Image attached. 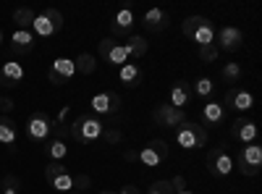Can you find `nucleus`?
<instances>
[{"label":"nucleus","mask_w":262,"mask_h":194,"mask_svg":"<svg viewBox=\"0 0 262 194\" xmlns=\"http://www.w3.org/2000/svg\"><path fill=\"white\" fill-rule=\"evenodd\" d=\"M176 132V144L184 147V149H200L207 144V132H205V126L200 123H194V121H184L181 126L173 128Z\"/></svg>","instance_id":"nucleus-3"},{"label":"nucleus","mask_w":262,"mask_h":194,"mask_svg":"<svg viewBox=\"0 0 262 194\" xmlns=\"http://www.w3.org/2000/svg\"><path fill=\"white\" fill-rule=\"evenodd\" d=\"M74 66H76V74H84V76H90L97 71V58L92 53H81L76 60H74Z\"/></svg>","instance_id":"nucleus-26"},{"label":"nucleus","mask_w":262,"mask_h":194,"mask_svg":"<svg viewBox=\"0 0 262 194\" xmlns=\"http://www.w3.org/2000/svg\"><path fill=\"white\" fill-rule=\"evenodd\" d=\"M60 29H63V16L55 8H45L32 21V34L34 37H45L48 39V37H55Z\"/></svg>","instance_id":"nucleus-4"},{"label":"nucleus","mask_w":262,"mask_h":194,"mask_svg":"<svg viewBox=\"0 0 262 194\" xmlns=\"http://www.w3.org/2000/svg\"><path fill=\"white\" fill-rule=\"evenodd\" d=\"M168 100H170L168 105H173V107H179V111H184V107L189 105V100H191V84H189L186 79H179V81L170 87Z\"/></svg>","instance_id":"nucleus-19"},{"label":"nucleus","mask_w":262,"mask_h":194,"mask_svg":"<svg viewBox=\"0 0 262 194\" xmlns=\"http://www.w3.org/2000/svg\"><path fill=\"white\" fill-rule=\"evenodd\" d=\"M3 194H18V179L16 176H6L3 179Z\"/></svg>","instance_id":"nucleus-35"},{"label":"nucleus","mask_w":262,"mask_h":194,"mask_svg":"<svg viewBox=\"0 0 262 194\" xmlns=\"http://www.w3.org/2000/svg\"><path fill=\"white\" fill-rule=\"evenodd\" d=\"M102 139H105V144H118V142H123V132L118 126H105Z\"/></svg>","instance_id":"nucleus-31"},{"label":"nucleus","mask_w":262,"mask_h":194,"mask_svg":"<svg viewBox=\"0 0 262 194\" xmlns=\"http://www.w3.org/2000/svg\"><path fill=\"white\" fill-rule=\"evenodd\" d=\"M24 81V66L16 60H8L0 66V84L3 87H18V84Z\"/></svg>","instance_id":"nucleus-18"},{"label":"nucleus","mask_w":262,"mask_h":194,"mask_svg":"<svg viewBox=\"0 0 262 194\" xmlns=\"http://www.w3.org/2000/svg\"><path fill=\"white\" fill-rule=\"evenodd\" d=\"M144 194H176V191H173L170 181H155V184H152Z\"/></svg>","instance_id":"nucleus-33"},{"label":"nucleus","mask_w":262,"mask_h":194,"mask_svg":"<svg viewBox=\"0 0 262 194\" xmlns=\"http://www.w3.org/2000/svg\"><path fill=\"white\" fill-rule=\"evenodd\" d=\"M168 158V144L163 139H149L139 153H137V160L147 168H158L163 165V160Z\"/></svg>","instance_id":"nucleus-8"},{"label":"nucleus","mask_w":262,"mask_h":194,"mask_svg":"<svg viewBox=\"0 0 262 194\" xmlns=\"http://www.w3.org/2000/svg\"><path fill=\"white\" fill-rule=\"evenodd\" d=\"M152 121L163 128H176L186 121V113L179 111V107H173V105H158L155 111H152Z\"/></svg>","instance_id":"nucleus-12"},{"label":"nucleus","mask_w":262,"mask_h":194,"mask_svg":"<svg viewBox=\"0 0 262 194\" xmlns=\"http://www.w3.org/2000/svg\"><path fill=\"white\" fill-rule=\"evenodd\" d=\"M223 107H233V111H252L254 107V95L249 92V90H238V87H233V90H228L226 92V102H223Z\"/></svg>","instance_id":"nucleus-16"},{"label":"nucleus","mask_w":262,"mask_h":194,"mask_svg":"<svg viewBox=\"0 0 262 194\" xmlns=\"http://www.w3.org/2000/svg\"><path fill=\"white\" fill-rule=\"evenodd\" d=\"M142 66H139V63H126V66H121L118 69V79H121V84H123V87H131V90H134V87H139V84H142Z\"/></svg>","instance_id":"nucleus-22"},{"label":"nucleus","mask_w":262,"mask_h":194,"mask_svg":"<svg viewBox=\"0 0 262 194\" xmlns=\"http://www.w3.org/2000/svg\"><path fill=\"white\" fill-rule=\"evenodd\" d=\"M123 158H126V160H137V149H126Z\"/></svg>","instance_id":"nucleus-39"},{"label":"nucleus","mask_w":262,"mask_h":194,"mask_svg":"<svg viewBox=\"0 0 262 194\" xmlns=\"http://www.w3.org/2000/svg\"><path fill=\"white\" fill-rule=\"evenodd\" d=\"M45 153L53 158V163H63V158L69 155V147H66L63 139H53V142L45 147Z\"/></svg>","instance_id":"nucleus-27"},{"label":"nucleus","mask_w":262,"mask_h":194,"mask_svg":"<svg viewBox=\"0 0 262 194\" xmlns=\"http://www.w3.org/2000/svg\"><path fill=\"white\" fill-rule=\"evenodd\" d=\"M181 32H184V37L196 42L200 48L215 45V27H212V21L205 18V16H189V18H184Z\"/></svg>","instance_id":"nucleus-2"},{"label":"nucleus","mask_w":262,"mask_h":194,"mask_svg":"<svg viewBox=\"0 0 262 194\" xmlns=\"http://www.w3.org/2000/svg\"><path fill=\"white\" fill-rule=\"evenodd\" d=\"M170 186H173V191H186V179L184 176H176V179H170Z\"/></svg>","instance_id":"nucleus-36"},{"label":"nucleus","mask_w":262,"mask_h":194,"mask_svg":"<svg viewBox=\"0 0 262 194\" xmlns=\"http://www.w3.org/2000/svg\"><path fill=\"white\" fill-rule=\"evenodd\" d=\"M97 194H118V191H113V189H102V191H97Z\"/></svg>","instance_id":"nucleus-40"},{"label":"nucleus","mask_w":262,"mask_h":194,"mask_svg":"<svg viewBox=\"0 0 262 194\" xmlns=\"http://www.w3.org/2000/svg\"><path fill=\"white\" fill-rule=\"evenodd\" d=\"M257 134H259V128H257L254 121H249V118H233V123H231V139L242 142V144H252L257 139Z\"/></svg>","instance_id":"nucleus-14"},{"label":"nucleus","mask_w":262,"mask_h":194,"mask_svg":"<svg viewBox=\"0 0 262 194\" xmlns=\"http://www.w3.org/2000/svg\"><path fill=\"white\" fill-rule=\"evenodd\" d=\"M58 194H71V191H76V174H71V170H66V174H60V176H55V179H50L48 181ZM79 194V191H76Z\"/></svg>","instance_id":"nucleus-24"},{"label":"nucleus","mask_w":262,"mask_h":194,"mask_svg":"<svg viewBox=\"0 0 262 194\" xmlns=\"http://www.w3.org/2000/svg\"><path fill=\"white\" fill-rule=\"evenodd\" d=\"M16 142H18V128H16V123H13L8 116H0V144L8 147V149H16Z\"/></svg>","instance_id":"nucleus-23"},{"label":"nucleus","mask_w":262,"mask_h":194,"mask_svg":"<svg viewBox=\"0 0 262 194\" xmlns=\"http://www.w3.org/2000/svg\"><path fill=\"white\" fill-rule=\"evenodd\" d=\"M102 132H105V123L92 116V113H81L76 116L71 123H69V137L74 142H79L81 147H92L102 139Z\"/></svg>","instance_id":"nucleus-1"},{"label":"nucleus","mask_w":262,"mask_h":194,"mask_svg":"<svg viewBox=\"0 0 262 194\" xmlns=\"http://www.w3.org/2000/svg\"><path fill=\"white\" fill-rule=\"evenodd\" d=\"M244 45V32L236 27H223L221 32H215V48L226 50V53H236Z\"/></svg>","instance_id":"nucleus-13"},{"label":"nucleus","mask_w":262,"mask_h":194,"mask_svg":"<svg viewBox=\"0 0 262 194\" xmlns=\"http://www.w3.org/2000/svg\"><path fill=\"white\" fill-rule=\"evenodd\" d=\"M0 107H3V111H6V113H11V111H13V107H16V105H13V100H11L8 95H3V100H0Z\"/></svg>","instance_id":"nucleus-37"},{"label":"nucleus","mask_w":262,"mask_h":194,"mask_svg":"<svg viewBox=\"0 0 262 194\" xmlns=\"http://www.w3.org/2000/svg\"><path fill=\"white\" fill-rule=\"evenodd\" d=\"M118 194H142V189L139 186H134V184H126V186H121V191Z\"/></svg>","instance_id":"nucleus-38"},{"label":"nucleus","mask_w":262,"mask_h":194,"mask_svg":"<svg viewBox=\"0 0 262 194\" xmlns=\"http://www.w3.org/2000/svg\"><path fill=\"white\" fill-rule=\"evenodd\" d=\"M212 90H215V84H212V79H207V76L196 79V84H194V92L200 95V97H210Z\"/></svg>","instance_id":"nucleus-30"},{"label":"nucleus","mask_w":262,"mask_h":194,"mask_svg":"<svg viewBox=\"0 0 262 194\" xmlns=\"http://www.w3.org/2000/svg\"><path fill=\"white\" fill-rule=\"evenodd\" d=\"M37 45V37L32 34V29H13L11 34V53L13 55H27L32 53Z\"/></svg>","instance_id":"nucleus-15"},{"label":"nucleus","mask_w":262,"mask_h":194,"mask_svg":"<svg viewBox=\"0 0 262 194\" xmlns=\"http://www.w3.org/2000/svg\"><path fill=\"white\" fill-rule=\"evenodd\" d=\"M221 76L226 84H236L238 79H242V66L238 63H226V66L221 69Z\"/></svg>","instance_id":"nucleus-29"},{"label":"nucleus","mask_w":262,"mask_h":194,"mask_svg":"<svg viewBox=\"0 0 262 194\" xmlns=\"http://www.w3.org/2000/svg\"><path fill=\"white\" fill-rule=\"evenodd\" d=\"M66 170H69V168H66L63 163H50V165L45 168V179L50 181V179H55V176H60V174H66Z\"/></svg>","instance_id":"nucleus-34"},{"label":"nucleus","mask_w":262,"mask_h":194,"mask_svg":"<svg viewBox=\"0 0 262 194\" xmlns=\"http://www.w3.org/2000/svg\"><path fill=\"white\" fill-rule=\"evenodd\" d=\"M233 168H238L244 176H257L262 168V144H257V142L244 144L238 149V158H236Z\"/></svg>","instance_id":"nucleus-5"},{"label":"nucleus","mask_w":262,"mask_h":194,"mask_svg":"<svg viewBox=\"0 0 262 194\" xmlns=\"http://www.w3.org/2000/svg\"><path fill=\"white\" fill-rule=\"evenodd\" d=\"M142 24H144L149 32H163V29H168V24H170V16H168L163 8H149V11L144 13V18H142Z\"/></svg>","instance_id":"nucleus-21"},{"label":"nucleus","mask_w":262,"mask_h":194,"mask_svg":"<svg viewBox=\"0 0 262 194\" xmlns=\"http://www.w3.org/2000/svg\"><path fill=\"white\" fill-rule=\"evenodd\" d=\"M196 55H200V60H205V63H212V60H217L221 50H217L215 45H207V48H200V50H196Z\"/></svg>","instance_id":"nucleus-32"},{"label":"nucleus","mask_w":262,"mask_h":194,"mask_svg":"<svg viewBox=\"0 0 262 194\" xmlns=\"http://www.w3.org/2000/svg\"><path fill=\"white\" fill-rule=\"evenodd\" d=\"M0 45H3V29H0Z\"/></svg>","instance_id":"nucleus-41"},{"label":"nucleus","mask_w":262,"mask_h":194,"mask_svg":"<svg viewBox=\"0 0 262 194\" xmlns=\"http://www.w3.org/2000/svg\"><path fill=\"white\" fill-rule=\"evenodd\" d=\"M27 134L32 142L42 144L50 134H53V118L45 113V111H34L29 118H27Z\"/></svg>","instance_id":"nucleus-7"},{"label":"nucleus","mask_w":262,"mask_h":194,"mask_svg":"<svg viewBox=\"0 0 262 194\" xmlns=\"http://www.w3.org/2000/svg\"><path fill=\"white\" fill-rule=\"evenodd\" d=\"M90 107H92V116H97V118H102V116L113 118V116H118V113H121V95H118V92H113V90H107V92H97V95H92Z\"/></svg>","instance_id":"nucleus-6"},{"label":"nucleus","mask_w":262,"mask_h":194,"mask_svg":"<svg viewBox=\"0 0 262 194\" xmlns=\"http://www.w3.org/2000/svg\"><path fill=\"white\" fill-rule=\"evenodd\" d=\"M179 194H194V191H179Z\"/></svg>","instance_id":"nucleus-42"},{"label":"nucleus","mask_w":262,"mask_h":194,"mask_svg":"<svg viewBox=\"0 0 262 194\" xmlns=\"http://www.w3.org/2000/svg\"><path fill=\"white\" fill-rule=\"evenodd\" d=\"M13 21H16V29H32L34 11L32 8H16L13 11Z\"/></svg>","instance_id":"nucleus-28"},{"label":"nucleus","mask_w":262,"mask_h":194,"mask_svg":"<svg viewBox=\"0 0 262 194\" xmlns=\"http://www.w3.org/2000/svg\"><path fill=\"white\" fill-rule=\"evenodd\" d=\"M123 48L128 53V60H142V55L147 53V39L139 37V34H131L126 42H123Z\"/></svg>","instance_id":"nucleus-25"},{"label":"nucleus","mask_w":262,"mask_h":194,"mask_svg":"<svg viewBox=\"0 0 262 194\" xmlns=\"http://www.w3.org/2000/svg\"><path fill=\"white\" fill-rule=\"evenodd\" d=\"M74 76H76V66H74L71 58H55L50 71H48V81L53 87H63V84H69Z\"/></svg>","instance_id":"nucleus-11"},{"label":"nucleus","mask_w":262,"mask_h":194,"mask_svg":"<svg viewBox=\"0 0 262 194\" xmlns=\"http://www.w3.org/2000/svg\"><path fill=\"white\" fill-rule=\"evenodd\" d=\"M0 100H3V92H0Z\"/></svg>","instance_id":"nucleus-43"},{"label":"nucleus","mask_w":262,"mask_h":194,"mask_svg":"<svg viewBox=\"0 0 262 194\" xmlns=\"http://www.w3.org/2000/svg\"><path fill=\"white\" fill-rule=\"evenodd\" d=\"M134 11L131 8H121L116 16H113V21H111V34H113V39L116 37H128L131 34V29H134Z\"/></svg>","instance_id":"nucleus-17"},{"label":"nucleus","mask_w":262,"mask_h":194,"mask_svg":"<svg viewBox=\"0 0 262 194\" xmlns=\"http://www.w3.org/2000/svg\"><path fill=\"white\" fill-rule=\"evenodd\" d=\"M100 58H102L105 63H111V66H118V69L128 63V53H126V48H123V42H118V39H113V37L100 39Z\"/></svg>","instance_id":"nucleus-9"},{"label":"nucleus","mask_w":262,"mask_h":194,"mask_svg":"<svg viewBox=\"0 0 262 194\" xmlns=\"http://www.w3.org/2000/svg\"><path fill=\"white\" fill-rule=\"evenodd\" d=\"M207 170L212 176H217V179H226V176H231L233 174V158L226 153V149H210L207 153Z\"/></svg>","instance_id":"nucleus-10"},{"label":"nucleus","mask_w":262,"mask_h":194,"mask_svg":"<svg viewBox=\"0 0 262 194\" xmlns=\"http://www.w3.org/2000/svg\"><path fill=\"white\" fill-rule=\"evenodd\" d=\"M223 121H226V107H223V102L210 100V102L202 107V123H205V126H223Z\"/></svg>","instance_id":"nucleus-20"}]
</instances>
